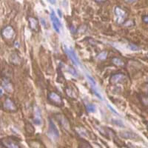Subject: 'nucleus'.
I'll list each match as a JSON object with an SVG mask.
<instances>
[{
    "label": "nucleus",
    "mask_w": 148,
    "mask_h": 148,
    "mask_svg": "<svg viewBox=\"0 0 148 148\" xmlns=\"http://www.w3.org/2000/svg\"><path fill=\"white\" fill-rule=\"evenodd\" d=\"M47 136L53 141H57L59 138V132L52 120H49V127L47 130Z\"/></svg>",
    "instance_id": "obj_1"
},
{
    "label": "nucleus",
    "mask_w": 148,
    "mask_h": 148,
    "mask_svg": "<svg viewBox=\"0 0 148 148\" xmlns=\"http://www.w3.org/2000/svg\"><path fill=\"white\" fill-rule=\"evenodd\" d=\"M115 15L116 16V22L118 24H124L127 18V14L119 6H116L114 9Z\"/></svg>",
    "instance_id": "obj_2"
},
{
    "label": "nucleus",
    "mask_w": 148,
    "mask_h": 148,
    "mask_svg": "<svg viewBox=\"0 0 148 148\" xmlns=\"http://www.w3.org/2000/svg\"><path fill=\"white\" fill-rule=\"evenodd\" d=\"M47 99H48L50 103L55 106L57 107H62L63 106V101L62 99L61 96H59L58 93L55 92H51L48 94L47 96Z\"/></svg>",
    "instance_id": "obj_3"
},
{
    "label": "nucleus",
    "mask_w": 148,
    "mask_h": 148,
    "mask_svg": "<svg viewBox=\"0 0 148 148\" xmlns=\"http://www.w3.org/2000/svg\"><path fill=\"white\" fill-rule=\"evenodd\" d=\"M0 143L5 148H20L16 141L12 139L11 138H4L0 140Z\"/></svg>",
    "instance_id": "obj_4"
},
{
    "label": "nucleus",
    "mask_w": 148,
    "mask_h": 148,
    "mask_svg": "<svg viewBox=\"0 0 148 148\" xmlns=\"http://www.w3.org/2000/svg\"><path fill=\"white\" fill-rule=\"evenodd\" d=\"M51 22H52L53 27L54 30L58 33V34H60L61 29H62V23L59 21V18H57L55 12L53 10H52V13L51 14Z\"/></svg>",
    "instance_id": "obj_5"
},
{
    "label": "nucleus",
    "mask_w": 148,
    "mask_h": 148,
    "mask_svg": "<svg viewBox=\"0 0 148 148\" xmlns=\"http://www.w3.org/2000/svg\"><path fill=\"white\" fill-rule=\"evenodd\" d=\"M3 108L5 110L8 111L10 113H14V112H16L17 111V107L15 104V103L12 101L10 99L7 98L5 100L3 104Z\"/></svg>",
    "instance_id": "obj_6"
},
{
    "label": "nucleus",
    "mask_w": 148,
    "mask_h": 148,
    "mask_svg": "<svg viewBox=\"0 0 148 148\" xmlns=\"http://www.w3.org/2000/svg\"><path fill=\"white\" fill-rule=\"evenodd\" d=\"M64 51H65L66 53L68 56V57L71 59V60L72 61L73 63L75 65H79V60L78 59L77 56H76L75 51L73 50L71 47H64Z\"/></svg>",
    "instance_id": "obj_7"
},
{
    "label": "nucleus",
    "mask_w": 148,
    "mask_h": 148,
    "mask_svg": "<svg viewBox=\"0 0 148 148\" xmlns=\"http://www.w3.org/2000/svg\"><path fill=\"white\" fill-rule=\"evenodd\" d=\"M14 30L11 26H7L4 27L2 30V36L5 39H11L14 36Z\"/></svg>",
    "instance_id": "obj_8"
},
{
    "label": "nucleus",
    "mask_w": 148,
    "mask_h": 148,
    "mask_svg": "<svg viewBox=\"0 0 148 148\" xmlns=\"http://www.w3.org/2000/svg\"><path fill=\"white\" fill-rule=\"evenodd\" d=\"M125 76L123 73H116L112 75L110 77V82L113 84L116 83H121L125 81Z\"/></svg>",
    "instance_id": "obj_9"
},
{
    "label": "nucleus",
    "mask_w": 148,
    "mask_h": 148,
    "mask_svg": "<svg viewBox=\"0 0 148 148\" xmlns=\"http://www.w3.org/2000/svg\"><path fill=\"white\" fill-rule=\"evenodd\" d=\"M29 25H30V28L34 31H38L39 30V22L36 18L34 17H30L28 18Z\"/></svg>",
    "instance_id": "obj_10"
},
{
    "label": "nucleus",
    "mask_w": 148,
    "mask_h": 148,
    "mask_svg": "<svg viewBox=\"0 0 148 148\" xmlns=\"http://www.w3.org/2000/svg\"><path fill=\"white\" fill-rule=\"evenodd\" d=\"M56 119H57L59 122L60 123L61 125H62L63 127L65 128V129H69V123H68V121H67V119L64 117V116H63L62 115H58Z\"/></svg>",
    "instance_id": "obj_11"
},
{
    "label": "nucleus",
    "mask_w": 148,
    "mask_h": 148,
    "mask_svg": "<svg viewBox=\"0 0 148 148\" xmlns=\"http://www.w3.org/2000/svg\"><path fill=\"white\" fill-rule=\"evenodd\" d=\"M120 136L122 138H126V139H135V138H137L138 137L136 133L130 131L122 132V133H120Z\"/></svg>",
    "instance_id": "obj_12"
},
{
    "label": "nucleus",
    "mask_w": 148,
    "mask_h": 148,
    "mask_svg": "<svg viewBox=\"0 0 148 148\" xmlns=\"http://www.w3.org/2000/svg\"><path fill=\"white\" fill-rule=\"evenodd\" d=\"M34 123L37 125H40L42 124V116L41 112L38 108H36L35 110V117L34 119Z\"/></svg>",
    "instance_id": "obj_13"
},
{
    "label": "nucleus",
    "mask_w": 148,
    "mask_h": 148,
    "mask_svg": "<svg viewBox=\"0 0 148 148\" xmlns=\"http://www.w3.org/2000/svg\"><path fill=\"white\" fill-rule=\"evenodd\" d=\"M76 131L82 136L86 137V138H90L91 137V133H90L89 131H88L87 130L83 127L76 128Z\"/></svg>",
    "instance_id": "obj_14"
},
{
    "label": "nucleus",
    "mask_w": 148,
    "mask_h": 148,
    "mask_svg": "<svg viewBox=\"0 0 148 148\" xmlns=\"http://www.w3.org/2000/svg\"><path fill=\"white\" fill-rule=\"evenodd\" d=\"M10 62L13 63V64H17L20 62V59H19V57H18L16 54L13 53L11 54V56H10Z\"/></svg>",
    "instance_id": "obj_15"
},
{
    "label": "nucleus",
    "mask_w": 148,
    "mask_h": 148,
    "mask_svg": "<svg viewBox=\"0 0 148 148\" xmlns=\"http://www.w3.org/2000/svg\"><path fill=\"white\" fill-rule=\"evenodd\" d=\"M30 145L33 148H45L42 143L39 141H32L31 142H29Z\"/></svg>",
    "instance_id": "obj_16"
},
{
    "label": "nucleus",
    "mask_w": 148,
    "mask_h": 148,
    "mask_svg": "<svg viewBox=\"0 0 148 148\" xmlns=\"http://www.w3.org/2000/svg\"><path fill=\"white\" fill-rule=\"evenodd\" d=\"M78 148H92V147L90 146L88 141H84V140H82L79 143V146H78Z\"/></svg>",
    "instance_id": "obj_17"
},
{
    "label": "nucleus",
    "mask_w": 148,
    "mask_h": 148,
    "mask_svg": "<svg viewBox=\"0 0 148 148\" xmlns=\"http://www.w3.org/2000/svg\"><path fill=\"white\" fill-rule=\"evenodd\" d=\"M25 130L26 132L30 135L34 134V131H35V130H34V127L32 126V125H31V124H29V123H27V125H26Z\"/></svg>",
    "instance_id": "obj_18"
},
{
    "label": "nucleus",
    "mask_w": 148,
    "mask_h": 148,
    "mask_svg": "<svg viewBox=\"0 0 148 148\" xmlns=\"http://www.w3.org/2000/svg\"><path fill=\"white\" fill-rule=\"evenodd\" d=\"M86 109L90 113H93L96 110V106L92 104H88L86 105Z\"/></svg>",
    "instance_id": "obj_19"
},
{
    "label": "nucleus",
    "mask_w": 148,
    "mask_h": 148,
    "mask_svg": "<svg viewBox=\"0 0 148 148\" xmlns=\"http://www.w3.org/2000/svg\"><path fill=\"white\" fill-rule=\"evenodd\" d=\"M113 64H115L116 65H118V66L124 65V62H123V61L121 60V59H119V58H113Z\"/></svg>",
    "instance_id": "obj_20"
},
{
    "label": "nucleus",
    "mask_w": 148,
    "mask_h": 148,
    "mask_svg": "<svg viewBox=\"0 0 148 148\" xmlns=\"http://www.w3.org/2000/svg\"><path fill=\"white\" fill-rule=\"evenodd\" d=\"M106 56H107V53L106 52H102L101 53H100L99 55V56H98V59L103 60V59H106Z\"/></svg>",
    "instance_id": "obj_21"
},
{
    "label": "nucleus",
    "mask_w": 148,
    "mask_h": 148,
    "mask_svg": "<svg viewBox=\"0 0 148 148\" xmlns=\"http://www.w3.org/2000/svg\"><path fill=\"white\" fill-rule=\"evenodd\" d=\"M67 71H69V72L71 73V74H72L73 76H78V75H77V72H76V71H75V70L73 69V68H72V67H69Z\"/></svg>",
    "instance_id": "obj_22"
},
{
    "label": "nucleus",
    "mask_w": 148,
    "mask_h": 148,
    "mask_svg": "<svg viewBox=\"0 0 148 148\" xmlns=\"http://www.w3.org/2000/svg\"><path fill=\"white\" fill-rule=\"evenodd\" d=\"M114 123L115 125H118V126L119 127H124V124H123V122L121 121H119V120H114Z\"/></svg>",
    "instance_id": "obj_23"
},
{
    "label": "nucleus",
    "mask_w": 148,
    "mask_h": 148,
    "mask_svg": "<svg viewBox=\"0 0 148 148\" xmlns=\"http://www.w3.org/2000/svg\"><path fill=\"white\" fill-rule=\"evenodd\" d=\"M125 2H127V3L128 4H133V3H135V2H136L138 0H125Z\"/></svg>",
    "instance_id": "obj_24"
},
{
    "label": "nucleus",
    "mask_w": 148,
    "mask_h": 148,
    "mask_svg": "<svg viewBox=\"0 0 148 148\" xmlns=\"http://www.w3.org/2000/svg\"><path fill=\"white\" fill-rule=\"evenodd\" d=\"M142 20L144 21V22H145V23L146 24H147V21H148V17H147V16H142Z\"/></svg>",
    "instance_id": "obj_25"
},
{
    "label": "nucleus",
    "mask_w": 148,
    "mask_h": 148,
    "mask_svg": "<svg viewBox=\"0 0 148 148\" xmlns=\"http://www.w3.org/2000/svg\"><path fill=\"white\" fill-rule=\"evenodd\" d=\"M96 2H99V3H102V2H106L107 0H95Z\"/></svg>",
    "instance_id": "obj_26"
},
{
    "label": "nucleus",
    "mask_w": 148,
    "mask_h": 148,
    "mask_svg": "<svg viewBox=\"0 0 148 148\" xmlns=\"http://www.w3.org/2000/svg\"><path fill=\"white\" fill-rule=\"evenodd\" d=\"M130 48H131V50H133H133H137V49H138V47L132 45V46H130Z\"/></svg>",
    "instance_id": "obj_27"
},
{
    "label": "nucleus",
    "mask_w": 148,
    "mask_h": 148,
    "mask_svg": "<svg viewBox=\"0 0 148 148\" xmlns=\"http://www.w3.org/2000/svg\"><path fill=\"white\" fill-rule=\"evenodd\" d=\"M128 147H129L130 148H137L136 147H135V146H133V145H130V144H129V145H128Z\"/></svg>",
    "instance_id": "obj_28"
}]
</instances>
